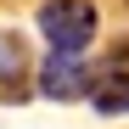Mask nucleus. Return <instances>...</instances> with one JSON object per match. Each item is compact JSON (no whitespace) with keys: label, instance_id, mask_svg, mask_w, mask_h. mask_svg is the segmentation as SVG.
<instances>
[{"label":"nucleus","instance_id":"obj_1","mask_svg":"<svg viewBox=\"0 0 129 129\" xmlns=\"http://www.w3.org/2000/svg\"><path fill=\"white\" fill-rule=\"evenodd\" d=\"M39 34L51 39V51H84L95 39V6H84V0H51L39 11Z\"/></svg>","mask_w":129,"mask_h":129},{"label":"nucleus","instance_id":"obj_2","mask_svg":"<svg viewBox=\"0 0 129 129\" xmlns=\"http://www.w3.org/2000/svg\"><path fill=\"white\" fill-rule=\"evenodd\" d=\"M39 90L56 95V101H73L84 90V62H79V51H56L45 68H39Z\"/></svg>","mask_w":129,"mask_h":129},{"label":"nucleus","instance_id":"obj_3","mask_svg":"<svg viewBox=\"0 0 129 129\" xmlns=\"http://www.w3.org/2000/svg\"><path fill=\"white\" fill-rule=\"evenodd\" d=\"M95 107L101 112H129V79H107L95 90Z\"/></svg>","mask_w":129,"mask_h":129},{"label":"nucleus","instance_id":"obj_4","mask_svg":"<svg viewBox=\"0 0 129 129\" xmlns=\"http://www.w3.org/2000/svg\"><path fill=\"white\" fill-rule=\"evenodd\" d=\"M23 68H28V56H23V39L0 34V79H17Z\"/></svg>","mask_w":129,"mask_h":129}]
</instances>
